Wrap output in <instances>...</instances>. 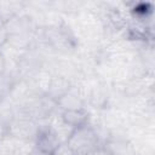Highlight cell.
Segmentation results:
<instances>
[{"label":"cell","instance_id":"obj_4","mask_svg":"<svg viewBox=\"0 0 155 155\" xmlns=\"http://www.w3.org/2000/svg\"><path fill=\"white\" fill-rule=\"evenodd\" d=\"M39 124L25 116H13L7 125V134L19 140H35Z\"/></svg>","mask_w":155,"mask_h":155},{"label":"cell","instance_id":"obj_12","mask_svg":"<svg viewBox=\"0 0 155 155\" xmlns=\"http://www.w3.org/2000/svg\"><path fill=\"white\" fill-rule=\"evenodd\" d=\"M51 155H75V153L71 150V148L67 144V142H63L61 143L56 149L51 154Z\"/></svg>","mask_w":155,"mask_h":155},{"label":"cell","instance_id":"obj_2","mask_svg":"<svg viewBox=\"0 0 155 155\" xmlns=\"http://www.w3.org/2000/svg\"><path fill=\"white\" fill-rule=\"evenodd\" d=\"M67 144L75 155H87L97 147L102 145L97 128L91 122L74 128L67 139Z\"/></svg>","mask_w":155,"mask_h":155},{"label":"cell","instance_id":"obj_5","mask_svg":"<svg viewBox=\"0 0 155 155\" xmlns=\"http://www.w3.org/2000/svg\"><path fill=\"white\" fill-rule=\"evenodd\" d=\"M38 124H39L38 133H36V137L34 140L35 148L42 153L51 155L62 142L47 121H42V122H38Z\"/></svg>","mask_w":155,"mask_h":155},{"label":"cell","instance_id":"obj_6","mask_svg":"<svg viewBox=\"0 0 155 155\" xmlns=\"http://www.w3.org/2000/svg\"><path fill=\"white\" fill-rule=\"evenodd\" d=\"M53 74L51 70L46 67L40 69L38 73H35L31 78H29L27 81L28 88H29V94L30 97H40V96H46L51 80H52Z\"/></svg>","mask_w":155,"mask_h":155},{"label":"cell","instance_id":"obj_10","mask_svg":"<svg viewBox=\"0 0 155 155\" xmlns=\"http://www.w3.org/2000/svg\"><path fill=\"white\" fill-rule=\"evenodd\" d=\"M15 82H17V80L12 75L5 71L0 74V104L10 97V93L12 91Z\"/></svg>","mask_w":155,"mask_h":155},{"label":"cell","instance_id":"obj_13","mask_svg":"<svg viewBox=\"0 0 155 155\" xmlns=\"http://www.w3.org/2000/svg\"><path fill=\"white\" fill-rule=\"evenodd\" d=\"M7 30H6V24H5V17L0 13V48L7 42Z\"/></svg>","mask_w":155,"mask_h":155},{"label":"cell","instance_id":"obj_15","mask_svg":"<svg viewBox=\"0 0 155 155\" xmlns=\"http://www.w3.org/2000/svg\"><path fill=\"white\" fill-rule=\"evenodd\" d=\"M7 136V126L0 121V142Z\"/></svg>","mask_w":155,"mask_h":155},{"label":"cell","instance_id":"obj_9","mask_svg":"<svg viewBox=\"0 0 155 155\" xmlns=\"http://www.w3.org/2000/svg\"><path fill=\"white\" fill-rule=\"evenodd\" d=\"M71 86H73V82L69 79L61 75H53L46 96H48L50 98L57 102L71 88Z\"/></svg>","mask_w":155,"mask_h":155},{"label":"cell","instance_id":"obj_17","mask_svg":"<svg viewBox=\"0 0 155 155\" xmlns=\"http://www.w3.org/2000/svg\"><path fill=\"white\" fill-rule=\"evenodd\" d=\"M29 155H48V154H46V153H42V151H40V150H38L36 148L29 154Z\"/></svg>","mask_w":155,"mask_h":155},{"label":"cell","instance_id":"obj_3","mask_svg":"<svg viewBox=\"0 0 155 155\" xmlns=\"http://www.w3.org/2000/svg\"><path fill=\"white\" fill-rule=\"evenodd\" d=\"M76 23L80 28V33L85 38L86 42H88L90 45H96L98 41L103 40L104 24L101 15H98L93 10L79 12Z\"/></svg>","mask_w":155,"mask_h":155},{"label":"cell","instance_id":"obj_16","mask_svg":"<svg viewBox=\"0 0 155 155\" xmlns=\"http://www.w3.org/2000/svg\"><path fill=\"white\" fill-rule=\"evenodd\" d=\"M5 68H6V61H5V57H4L2 52L0 51V74L5 71Z\"/></svg>","mask_w":155,"mask_h":155},{"label":"cell","instance_id":"obj_8","mask_svg":"<svg viewBox=\"0 0 155 155\" xmlns=\"http://www.w3.org/2000/svg\"><path fill=\"white\" fill-rule=\"evenodd\" d=\"M62 120L69 125L71 128H76L79 126H82L87 122H90V113L85 108L80 109H70V110H64L59 111Z\"/></svg>","mask_w":155,"mask_h":155},{"label":"cell","instance_id":"obj_11","mask_svg":"<svg viewBox=\"0 0 155 155\" xmlns=\"http://www.w3.org/2000/svg\"><path fill=\"white\" fill-rule=\"evenodd\" d=\"M16 139L8 134L0 142V155H15Z\"/></svg>","mask_w":155,"mask_h":155},{"label":"cell","instance_id":"obj_1","mask_svg":"<svg viewBox=\"0 0 155 155\" xmlns=\"http://www.w3.org/2000/svg\"><path fill=\"white\" fill-rule=\"evenodd\" d=\"M40 38L35 34L36 39H40V42L50 47L52 51L68 54L75 52L79 47V39L74 33L73 28L69 27L65 22H61L58 24H51L41 27Z\"/></svg>","mask_w":155,"mask_h":155},{"label":"cell","instance_id":"obj_14","mask_svg":"<svg viewBox=\"0 0 155 155\" xmlns=\"http://www.w3.org/2000/svg\"><path fill=\"white\" fill-rule=\"evenodd\" d=\"M87 155H113L103 144L102 145H99V147H97L94 150H92L91 153H88Z\"/></svg>","mask_w":155,"mask_h":155},{"label":"cell","instance_id":"obj_7","mask_svg":"<svg viewBox=\"0 0 155 155\" xmlns=\"http://www.w3.org/2000/svg\"><path fill=\"white\" fill-rule=\"evenodd\" d=\"M84 105H85V101L82 99V97L79 92V88L75 84H73L71 88L61 99L57 101V108L59 111L85 108Z\"/></svg>","mask_w":155,"mask_h":155}]
</instances>
